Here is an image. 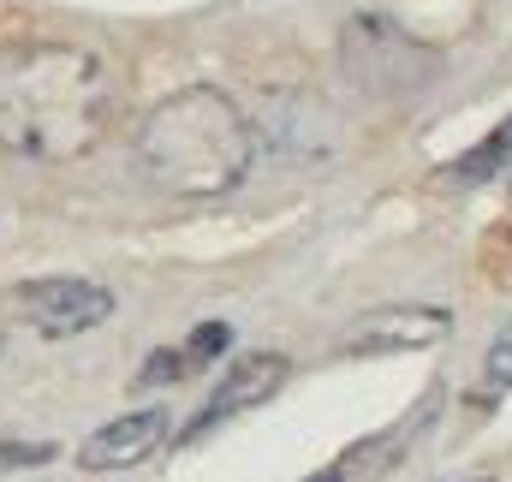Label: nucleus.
I'll use <instances>...</instances> for the list:
<instances>
[{
  "instance_id": "nucleus-1",
  "label": "nucleus",
  "mask_w": 512,
  "mask_h": 482,
  "mask_svg": "<svg viewBox=\"0 0 512 482\" xmlns=\"http://www.w3.org/2000/svg\"><path fill=\"white\" fill-rule=\"evenodd\" d=\"M114 72L78 42L0 48V143L30 161H78L114 125Z\"/></svg>"
},
{
  "instance_id": "nucleus-2",
  "label": "nucleus",
  "mask_w": 512,
  "mask_h": 482,
  "mask_svg": "<svg viewBox=\"0 0 512 482\" xmlns=\"http://www.w3.org/2000/svg\"><path fill=\"white\" fill-rule=\"evenodd\" d=\"M137 167L149 173L155 191L209 203L251 179L256 131L227 90L191 84V90H173L167 102H155L149 120L137 125Z\"/></svg>"
},
{
  "instance_id": "nucleus-3",
  "label": "nucleus",
  "mask_w": 512,
  "mask_h": 482,
  "mask_svg": "<svg viewBox=\"0 0 512 482\" xmlns=\"http://www.w3.org/2000/svg\"><path fill=\"white\" fill-rule=\"evenodd\" d=\"M6 304L18 310V322H30L36 334L48 340H72V334H90L114 316V292L102 280H84V274H48V280H24L6 292Z\"/></svg>"
},
{
  "instance_id": "nucleus-4",
  "label": "nucleus",
  "mask_w": 512,
  "mask_h": 482,
  "mask_svg": "<svg viewBox=\"0 0 512 482\" xmlns=\"http://www.w3.org/2000/svg\"><path fill=\"white\" fill-rule=\"evenodd\" d=\"M286 375H292V358L286 352H245V358L227 363V375L209 387V399H203V411L179 429V435H167L173 447H197L209 429H221V423H233L239 411H256V405H268L280 387H286Z\"/></svg>"
},
{
  "instance_id": "nucleus-5",
  "label": "nucleus",
  "mask_w": 512,
  "mask_h": 482,
  "mask_svg": "<svg viewBox=\"0 0 512 482\" xmlns=\"http://www.w3.org/2000/svg\"><path fill=\"white\" fill-rule=\"evenodd\" d=\"M453 334V310L441 304H387L346 328L340 352L346 358H393V352H429Z\"/></svg>"
},
{
  "instance_id": "nucleus-6",
  "label": "nucleus",
  "mask_w": 512,
  "mask_h": 482,
  "mask_svg": "<svg viewBox=\"0 0 512 482\" xmlns=\"http://www.w3.org/2000/svg\"><path fill=\"white\" fill-rule=\"evenodd\" d=\"M167 435H173V411H167V405L120 411L114 423H102V429L84 435L78 465H84V471H131V465H143Z\"/></svg>"
},
{
  "instance_id": "nucleus-7",
  "label": "nucleus",
  "mask_w": 512,
  "mask_h": 482,
  "mask_svg": "<svg viewBox=\"0 0 512 482\" xmlns=\"http://www.w3.org/2000/svg\"><path fill=\"white\" fill-rule=\"evenodd\" d=\"M507 167H512V120H501L483 143H477V149H465V155H459V161H447L441 173H447L453 185H489V179H495V173H507Z\"/></svg>"
},
{
  "instance_id": "nucleus-8",
  "label": "nucleus",
  "mask_w": 512,
  "mask_h": 482,
  "mask_svg": "<svg viewBox=\"0 0 512 482\" xmlns=\"http://www.w3.org/2000/svg\"><path fill=\"white\" fill-rule=\"evenodd\" d=\"M227 346H233V328H227V322H197V328H191V340H185L179 352H185L191 375H197L203 363H215L221 352H227Z\"/></svg>"
},
{
  "instance_id": "nucleus-9",
  "label": "nucleus",
  "mask_w": 512,
  "mask_h": 482,
  "mask_svg": "<svg viewBox=\"0 0 512 482\" xmlns=\"http://www.w3.org/2000/svg\"><path fill=\"white\" fill-rule=\"evenodd\" d=\"M191 375V363L179 346H161V352H149V363L137 369V387H173V381H185Z\"/></svg>"
},
{
  "instance_id": "nucleus-10",
  "label": "nucleus",
  "mask_w": 512,
  "mask_h": 482,
  "mask_svg": "<svg viewBox=\"0 0 512 482\" xmlns=\"http://www.w3.org/2000/svg\"><path fill=\"white\" fill-rule=\"evenodd\" d=\"M483 381H489V387H501V393L512 387V322L489 340V352H483Z\"/></svg>"
},
{
  "instance_id": "nucleus-11",
  "label": "nucleus",
  "mask_w": 512,
  "mask_h": 482,
  "mask_svg": "<svg viewBox=\"0 0 512 482\" xmlns=\"http://www.w3.org/2000/svg\"><path fill=\"white\" fill-rule=\"evenodd\" d=\"M60 459L54 441H0V471H18V465H48Z\"/></svg>"
},
{
  "instance_id": "nucleus-12",
  "label": "nucleus",
  "mask_w": 512,
  "mask_h": 482,
  "mask_svg": "<svg viewBox=\"0 0 512 482\" xmlns=\"http://www.w3.org/2000/svg\"><path fill=\"white\" fill-rule=\"evenodd\" d=\"M304 482H346V471H340V465H322L316 477H304Z\"/></svg>"
},
{
  "instance_id": "nucleus-13",
  "label": "nucleus",
  "mask_w": 512,
  "mask_h": 482,
  "mask_svg": "<svg viewBox=\"0 0 512 482\" xmlns=\"http://www.w3.org/2000/svg\"><path fill=\"white\" fill-rule=\"evenodd\" d=\"M0 346H6V334H0Z\"/></svg>"
},
{
  "instance_id": "nucleus-14",
  "label": "nucleus",
  "mask_w": 512,
  "mask_h": 482,
  "mask_svg": "<svg viewBox=\"0 0 512 482\" xmlns=\"http://www.w3.org/2000/svg\"><path fill=\"white\" fill-rule=\"evenodd\" d=\"M477 482H483V477H477Z\"/></svg>"
}]
</instances>
